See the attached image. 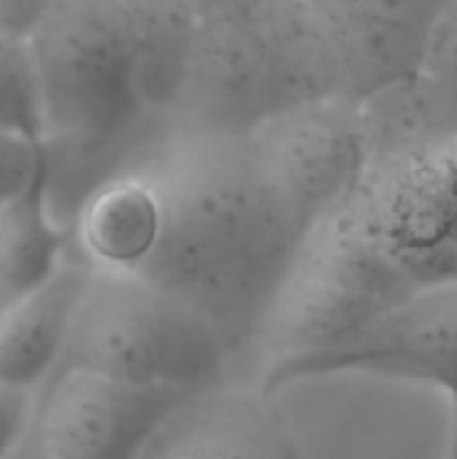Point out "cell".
I'll return each mask as SVG.
<instances>
[{"mask_svg": "<svg viewBox=\"0 0 457 459\" xmlns=\"http://www.w3.org/2000/svg\"><path fill=\"white\" fill-rule=\"evenodd\" d=\"M8 459H43L40 449H38V441H35V433H32V422H30L27 436L22 438V444L11 452V457Z\"/></svg>", "mask_w": 457, "mask_h": 459, "instance_id": "obj_18", "label": "cell"}, {"mask_svg": "<svg viewBox=\"0 0 457 459\" xmlns=\"http://www.w3.org/2000/svg\"><path fill=\"white\" fill-rule=\"evenodd\" d=\"M73 247L202 315L229 352L261 325L312 226L264 172L248 134L167 118L78 204Z\"/></svg>", "mask_w": 457, "mask_h": 459, "instance_id": "obj_1", "label": "cell"}, {"mask_svg": "<svg viewBox=\"0 0 457 459\" xmlns=\"http://www.w3.org/2000/svg\"><path fill=\"white\" fill-rule=\"evenodd\" d=\"M248 137L269 180L312 229L345 204L366 175L361 110L347 97L288 108Z\"/></svg>", "mask_w": 457, "mask_h": 459, "instance_id": "obj_6", "label": "cell"}, {"mask_svg": "<svg viewBox=\"0 0 457 459\" xmlns=\"http://www.w3.org/2000/svg\"><path fill=\"white\" fill-rule=\"evenodd\" d=\"M43 161L46 153L40 140L0 132V207L19 196L38 178Z\"/></svg>", "mask_w": 457, "mask_h": 459, "instance_id": "obj_15", "label": "cell"}, {"mask_svg": "<svg viewBox=\"0 0 457 459\" xmlns=\"http://www.w3.org/2000/svg\"><path fill=\"white\" fill-rule=\"evenodd\" d=\"M189 395L81 368L59 371L43 382L32 433L43 459H137Z\"/></svg>", "mask_w": 457, "mask_h": 459, "instance_id": "obj_7", "label": "cell"}, {"mask_svg": "<svg viewBox=\"0 0 457 459\" xmlns=\"http://www.w3.org/2000/svg\"><path fill=\"white\" fill-rule=\"evenodd\" d=\"M73 250V231L65 226L48 194V169L0 207V312L38 290Z\"/></svg>", "mask_w": 457, "mask_h": 459, "instance_id": "obj_11", "label": "cell"}, {"mask_svg": "<svg viewBox=\"0 0 457 459\" xmlns=\"http://www.w3.org/2000/svg\"><path fill=\"white\" fill-rule=\"evenodd\" d=\"M110 5L137 56L148 105L167 116L197 32L194 5L189 0H110Z\"/></svg>", "mask_w": 457, "mask_h": 459, "instance_id": "obj_12", "label": "cell"}, {"mask_svg": "<svg viewBox=\"0 0 457 459\" xmlns=\"http://www.w3.org/2000/svg\"><path fill=\"white\" fill-rule=\"evenodd\" d=\"M0 132L40 140V91L27 38L0 32Z\"/></svg>", "mask_w": 457, "mask_h": 459, "instance_id": "obj_14", "label": "cell"}, {"mask_svg": "<svg viewBox=\"0 0 457 459\" xmlns=\"http://www.w3.org/2000/svg\"><path fill=\"white\" fill-rule=\"evenodd\" d=\"M51 0H0V32L27 38Z\"/></svg>", "mask_w": 457, "mask_h": 459, "instance_id": "obj_17", "label": "cell"}, {"mask_svg": "<svg viewBox=\"0 0 457 459\" xmlns=\"http://www.w3.org/2000/svg\"><path fill=\"white\" fill-rule=\"evenodd\" d=\"M447 0H302L337 75L339 94L361 102L407 78Z\"/></svg>", "mask_w": 457, "mask_h": 459, "instance_id": "obj_8", "label": "cell"}, {"mask_svg": "<svg viewBox=\"0 0 457 459\" xmlns=\"http://www.w3.org/2000/svg\"><path fill=\"white\" fill-rule=\"evenodd\" d=\"M86 274L89 264L73 247L51 280L0 312V385L32 393L48 379Z\"/></svg>", "mask_w": 457, "mask_h": 459, "instance_id": "obj_10", "label": "cell"}, {"mask_svg": "<svg viewBox=\"0 0 457 459\" xmlns=\"http://www.w3.org/2000/svg\"><path fill=\"white\" fill-rule=\"evenodd\" d=\"M229 355L218 331L178 299L132 274L89 266L51 374L81 368L197 393L218 385Z\"/></svg>", "mask_w": 457, "mask_h": 459, "instance_id": "obj_4", "label": "cell"}, {"mask_svg": "<svg viewBox=\"0 0 457 459\" xmlns=\"http://www.w3.org/2000/svg\"><path fill=\"white\" fill-rule=\"evenodd\" d=\"M137 459H302V452L269 395L213 385L178 403Z\"/></svg>", "mask_w": 457, "mask_h": 459, "instance_id": "obj_9", "label": "cell"}, {"mask_svg": "<svg viewBox=\"0 0 457 459\" xmlns=\"http://www.w3.org/2000/svg\"><path fill=\"white\" fill-rule=\"evenodd\" d=\"M372 377L439 393L450 411L444 459H457V280L426 288L356 336L307 355L275 360L264 395L307 379Z\"/></svg>", "mask_w": 457, "mask_h": 459, "instance_id": "obj_5", "label": "cell"}, {"mask_svg": "<svg viewBox=\"0 0 457 459\" xmlns=\"http://www.w3.org/2000/svg\"><path fill=\"white\" fill-rule=\"evenodd\" d=\"M323 97L342 94L302 0H229L197 16L167 118L250 134L272 116Z\"/></svg>", "mask_w": 457, "mask_h": 459, "instance_id": "obj_3", "label": "cell"}, {"mask_svg": "<svg viewBox=\"0 0 457 459\" xmlns=\"http://www.w3.org/2000/svg\"><path fill=\"white\" fill-rule=\"evenodd\" d=\"M189 3L194 5V11H197V16H199V13L213 11V8H218V5H224V3H229V0H189Z\"/></svg>", "mask_w": 457, "mask_h": 459, "instance_id": "obj_19", "label": "cell"}, {"mask_svg": "<svg viewBox=\"0 0 457 459\" xmlns=\"http://www.w3.org/2000/svg\"><path fill=\"white\" fill-rule=\"evenodd\" d=\"M409 78L436 132L453 148L457 143V0H447L434 19Z\"/></svg>", "mask_w": 457, "mask_h": 459, "instance_id": "obj_13", "label": "cell"}, {"mask_svg": "<svg viewBox=\"0 0 457 459\" xmlns=\"http://www.w3.org/2000/svg\"><path fill=\"white\" fill-rule=\"evenodd\" d=\"M30 422H32L30 390L0 385V459L11 457V452L27 436Z\"/></svg>", "mask_w": 457, "mask_h": 459, "instance_id": "obj_16", "label": "cell"}, {"mask_svg": "<svg viewBox=\"0 0 457 459\" xmlns=\"http://www.w3.org/2000/svg\"><path fill=\"white\" fill-rule=\"evenodd\" d=\"M27 46L51 207L70 226L81 199L156 137L167 116L145 100L137 56L110 0H51Z\"/></svg>", "mask_w": 457, "mask_h": 459, "instance_id": "obj_2", "label": "cell"}]
</instances>
